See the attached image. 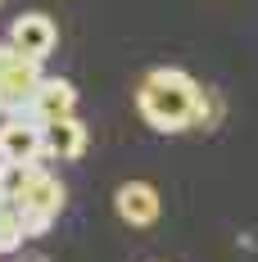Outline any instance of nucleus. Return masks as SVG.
I'll return each mask as SVG.
<instances>
[{
  "label": "nucleus",
  "instance_id": "obj_11",
  "mask_svg": "<svg viewBox=\"0 0 258 262\" xmlns=\"http://www.w3.org/2000/svg\"><path fill=\"white\" fill-rule=\"evenodd\" d=\"M5 50H9V41H5V46H0V59H5Z\"/></svg>",
  "mask_w": 258,
  "mask_h": 262
},
{
  "label": "nucleus",
  "instance_id": "obj_4",
  "mask_svg": "<svg viewBox=\"0 0 258 262\" xmlns=\"http://www.w3.org/2000/svg\"><path fill=\"white\" fill-rule=\"evenodd\" d=\"M54 41H59V27H54V18L50 14H18L14 23H9V46L18 54H27V59H50V50H54Z\"/></svg>",
  "mask_w": 258,
  "mask_h": 262
},
{
  "label": "nucleus",
  "instance_id": "obj_12",
  "mask_svg": "<svg viewBox=\"0 0 258 262\" xmlns=\"http://www.w3.org/2000/svg\"><path fill=\"white\" fill-rule=\"evenodd\" d=\"M0 5H5V0H0Z\"/></svg>",
  "mask_w": 258,
  "mask_h": 262
},
{
  "label": "nucleus",
  "instance_id": "obj_1",
  "mask_svg": "<svg viewBox=\"0 0 258 262\" xmlns=\"http://www.w3.org/2000/svg\"><path fill=\"white\" fill-rule=\"evenodd\" d=\"M136 108L154 131H186L190 122L208 118V100L195 86V77H186L181 68H154L136 91Z\"/></svg>",
  "mask_w": 258,
  "mask_h": 262
},
{
  "label": "nucleus",
  "instance_id": "obj_9",
  "mask_svg": "<svg viewBox=\"0 0 258 262\" xmlns=\"http://www.w3.org/2000/svg\"><path fill=\"white\" fill-rule=\"evenodd\" d=\"M32 172H36V163L0 158V194H5V199H18V194H23V185L32 181Z\"/></svg>",
  "mask_w": 258,
  "mask_h": 262
},
{
  "label": "nucleus",
  "instance_id": "obj_8",
  "mask_svg": "<svg viewBox=\"0 0 258 262\" xmlns=\"http://www.w3.org/2000/svg\"><path fill=\"white\" fill-rule=\"evenodd\" d=\"M86 122H77L73 113L68 118H54V122H46V154L59 158V163H73V158L86 154Z\"/></svg>",
  "mask_w": 258,
  "mask_h": 262
},
{
  "label": "nucleus",
  "instance_id": "obj_2",
  "mask_svg": "<svg viewBox=\"0 0 258 262\" xmlns=\"http://www.w3.org/2000/svg\"><path fill=\"white\" fill-rule=\"evenodd\" d=\"M18 208H23L27 235H46L54 226V217L64 212V181H59L54 172H41V163H36L32 181H27L23 194H18Z\"/></svg>",
  "mask_w": 258,
  "mask_h": 262
},
{
  "label": "nucleus",
  "instance_id": "obj_5",
  "mask_svg": "<svg viewBox=\"0 0 258 262\" xmlns=\"http://www.w3.org/2000/svg\"><path fill=\"white\" fill-rule=\"evenodd\" d=\"M41 81H46L41 59H27V54H18L14 46L5 50V59H0V86H5V95H9V113H14L18 104H27V100L36 95Z\"/></svg>",
  "mask_w": 258,
  "mask_h": 262
},
{
  "label": "nucleus",
  "instance_id": "obj_7",
  "mask_svg": "<svg viewBox=\"0 0 258 262\" xmlns=\"http://www.w3.org/2000/svg\"><path fill=\"white\" fill-rule=\"evenodd\" d=\"M113 208H118V217H123L127 226H154L163 204H158V190L150 181H127V185H118Z\"/></svg>",
  "mask_w": 258,
  "mask_h": 262
},
{
  "label": "nucleus",
  "instance_id": "obj_10",
  "mask_svg": "<svg viewBox=\"0 0 258 262\" xmlns=\"http://www.w3.org/2000/svg\"><path fill=\"white\" fill-rule=\"evenodd\" d=\"M0 113H9V95H5V86H0Z\"/></svg>",
  "mask_w": 258,
  "mask_h": 262
},
{
  "label": "nucleus",
  "instance_id": "obj_3",
  "mask_svg": "<svg viewBox=\"0 0 258 262\" xmlns=\"http://www.w3.org/2000/svg\"><path fill=\"white\" fill-rule=\"evenodd\" d=\"M73 108H77V86L64 81V77H46L27 104L14 108V118H32V122L46 127V122H54V118H68ZM5 118H9V113H5Z\"/></svg>",
  "mask_w": 258,
  "mask_h": 262
},
{
  "label": "nucleus",
  "instance_id": "obj_6",
  "mask_svg": "<svg viewBox=\"0 0 258 262\" xmlns=\"http://www.w3.org/2000/svg\"><path fill=\"white\" fill-rule=\"evenodd\" d=\"M0 158H14V163H41L46 158V127L32 122V118H5L0 127Z\"/></svg>",
  "mask_w": 258,
  "mask_h": 262
}]
</instances>
